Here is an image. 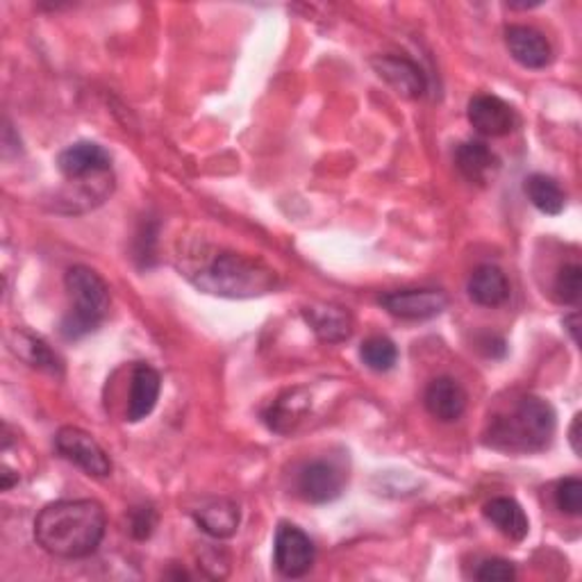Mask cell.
I'll return each mask as SVG.
<instances>
[{
  "label": "cell",
  "mask_w": 582,
  "mask_h": 582,
  "mask_svg": "<svg viewBox=\"0 0 582 582\" xmlns=\"http://www.w3.org/2000/svg\"><path fill=\"white\" fill-rule=\"evenodd\" d=\"M505 46L512 60L526 68H546L553 62L548 39L530 26H507Z\"/></svg>",
  "instance_id": "12"
},
{
  "label": "cell",
  "mask_w": 582,
  "mask_h": 582,
  "mask_svg": "<svg viewBox=\"0 0 582 582\" xmlns=\"http://www.w3.org/2000/svg\"><path fill=\"white\" fill-rule=\"evenodd\" d=\"M107 517L99 501H55L35 519L37 544L62 560H82L94 555L105 538Z\"/></svg>",
  "instance_id": "1"
},
{
  "label": "cell",
  "mask_w": 582,
  "mask_h": 582,
  "mask_svg": "<svg viewBox=\"0 0 582 582\" xmlns=\"http://www.w3.org/2000/svg\"><path fill=\"white\" fill-rule=\"evenodd\" d=\"M14 471L10 469V467H3V474H0V476H3V489H5V492H8V489L14 484V482H18V476H12Z\"/></svg>",
  "instance_id": "31"
},
{
  "label": "cell",
  "mask_w": 582,
  "mask_h": 582,
  "mask_svg": "<svg viewBox=\"0 0 582 582\" xmlns=\"http://www.w3.org/2000/svg\"><path fill=\"white\" fill-rule=\"evenodd\" d=\"M376 74L403 99H422L426 94L428 80L418 64L401 55H378L374 57Z\"/></svg>",
  "instance_id": "11"
},
{
  "label": "cell",
  "mask_w": 582,
  "mask_h": 582,
  "mask_svg": "<svg viewBox=\"0 0 582 582\" xmlns=\"http://www.w3.org/2000/svg\"><path fill=\"white\" fill-rule=\"evenodd\" d=\"M155 526H157V512L151 505L132 509L130 532H132L134 540H148L153 534V530H155Z\"/></svg>",
  "instance_id": "27"
},
{
  "label": "cell",
  "mask_w": 582,
  "mask_h": 582,
  "mask_svg": "<svg viewBox=\"0 0 582 582\" xmlns=\"http://www.w3.org/2000/svg\"><path fill=\"white\" fill-rule=\"evenodd\" d=\"M64 287L72 296L74 306L60 323V335L68 341H76L96 333L107 319L112 306L109 287L101 273L82 264L72 267L64 275Z\"/></svg>",
  "instance_id": "4"
},
{
  "label": "cell",
  "mask_w": 582,
  "mask_h": 582,
  "mask_svg": "<svg viewBox=\"0 0 582 582\" xmlns=\"http://www.w3.org/2000/svg\"><path fill=\"white\" fill-rule=\"evenodd\" d=\"M557 414L540 396H521L507 412L496 414L484 432V444L501 453L530 455L553 444Z\"/></svg>",
  "instance_id": "3"
},
{
  "label": "cell",
  "mask_w": 582,
  "mask_h": 582,
  "mask_svg": "<svg viewBox=\"0 0 582 582\" xmlns=\"http://www.w3.org/2000/svg\"><path fill=\"white\" fill-rule=\"evenodd\" d=\"M380 306L396 319L428 321L449 308V296L439 289H399L380 296Z\"/></svg>",
  "instance_id": "8"
},
{
  "label": "cell",
  "mask_w": 582,
  "mask_h": 582,
  "mask_svg": "<svg viewBox=\"0 0 582 582\" xmlns=\"http://www.w3.org/2000/svg\"><path fill=\"white\" fill-rule=\"evenodd\" d=\"M457 171L478 187H487L501 171L499 155L484 142H467L455 151Z\"/></svg>",
  "instance_id": "15"
},
{
  "label": "cell",
  "mask_w": 582,
  "mask_h": 582,
  "mask_svg": "<svg viewBox=\"0 0 582 582\" xmlns=\"http://www.w3.org/2000/svg\"><path fill=\"white\" fill-rule=\"evenodd\" d=\"M469 124L482 137H505L517 128V114L509 103L499 96L480 94L469 101Z\"/></svg>",
  "instance_id": "10"
},
{
  "label": "cell",
  "mask_w": 582,
  "mask_h": 582,
  "mask_svg": "<svg viewBox=\"0 0 582 582\" xmlns=\"http://www.w3.org/2000/svg\"><path fill=\"white\" fill-rule=\"evenodd\" d=\"M308 408L310 399L306 396V389L287 391L264 412V424L275 432H289L296 428V424L302 422Z\"/></svg>",
  "instance_id": "20"
},
{
  "label": "cell",
  "mask_w": 582,
  "mask_h": 582,
  "mask_svg": "<svg viewBox=\"0 0 582 582\" xmlns=\"http://www.w3.org/2000/svg\"><path fill=\"white\" fill-rule=\"evenodd\" d=\"M184 271L190 283L201 292L221 298H255L277 287V273L271 267L232 250L201 255V264H192Z\"/></svg>",
  "instance_id": "2"
},
{
  "label": "cell",
  "mask_w": 582,
  "mask_h": 582,
  "mask_svg": "<svg viewBox=\"0 0 582 582\" xmlns=\"http://www.w3.org/2000/svg\"><path fill=\"white\" fill-rule=\"evenodd\" d=\"M57 169L66 180L74 182L107 178L112 171V155L96 142H76L57 155Z\"/></svg>",
  "instance_id": "9"
},
{
  "label": "cell",
  "mask_w": 582,
  "mask_h": 582,
  "mask_svg": "<svg viewBox=\"0 0 582 582\" xmlns=\"http://www.w3.org/2000/svg\"><path fill=\"white\" fill-rule=\"evenodd\" d=\"M582 289V269L580 264H565L555 275L553 283V296L562 306H575L580 300Z\"/></svg>",
  "instance_id": "24"
},
{
  "label": "cell",
  "mask_w": 582,
  "mask_h": 582,
  "mask_svg": "<svg viewBox=\"0 0 582 582\" xmlns=\"http://www.w3.org/2000/svg\"><path fill=\"white\" fill-rule=\"evenodd\" d=\"M578 323H580L578 312H573V314H569V316L565 319V328L569 331V335H571L573 344H578Z\"/></svg>",
  "instance_id": "30"
},
{
  "label": "cell",
  "mask_w": 582,
  "mask_h": 582,
  "mask_svg": "<svg viewBox=\"0 0 582 582\" xmlns=\"http://www.w3.org/2000/svg\"><path fill=\"white\" fill-rule=\"evenodd\" d=\"M569 441H571V449L575 455L582 453V447H580V414L573 416V424L569 428Z\"/></svg>",
  "instance_id": "29"
},
{
  "label": "cell",
  "mask_w": 582,
  "mask_h": 582,
  "mask_svg": "<svg viewBox=\"0 0 582 582\" xmlns=\"http://www.w3.org/2000/svg\"><path fill=\"white\" fill-rule=\"evenodd\" d=\"M555 505L562 515L580 517L582 512V480L580 478H565L555 487Z\"/></svg>",
  "instance_id": "25"
},
{
  "label": "cell",
  "mask_w": 582,
  "mask_h": 582,
  "mask_svg": "<svg viewBox=\"0 0 582 582\" xmlns=\"http://www.w3.org/2000/svg\"><path fill=\"white\" fill-rule=\"evenodd\" d=\"M424 403H426L428 414L437 418V422L453 424L457 422V418H462L464 412H467L469 399H467V391H464V387L455 378L441 376L428 385L424 393Z\"/></svg>",
  "instance_id": "13"
},
{
  "label": "cell",
  "mask_w": 582,
  "mask_h": 582,
  "mask_svg": "<svg viewBox=\"0 0 582 582\" xmlns=\"http://www.w3.org/2000/svg\"><path fill=\"white\" fill-rule=\"evenodd\" d=\"M10 348L30 366L46 371V374H51V376H62V371H64L62 360L51 351L49 344L41 341L39 337L28 335V333H14L10 339Z\"/></svg>",
  "instance_id": "21"
},
{
  "label": "cell",
  "mask_w": 582,
  "mask_h": 582,
  "mask_svg": "<svg viewBox=\"0 0 582 582\" xmlns=\"http://www.w3.org/2000/svg\"><path fill=\"white\" fill-rule=\"evenodd\" d=\"M474 578L482 582H512L517 578V569L503 557H492V560H482L478 565Z\"/></svg>",
  "instance_id": "26"
},
{
  "label": "cell",
  "mask_w": 582,
  "mask_h": 582,
  "mask_svg": "<svg viewBox=\"0 0 582 582\" xmlns=\"http://www.w3.org/2000/svg\"><path fill=\"white\" fill-rule=\"evenodd\" d=\"M294 487L296 494L306 503H333L344 494L346 474L333 460H312L298 469Z\"/></svg>",
  "instance_id": "5"
},
{
  "label": "cell",
  "mask_w": 582,
  "mask_h": 582,
  "mask_svg": "<svg viewBox=\"0 0 582 582\" xmlns=\"http://www.w3.org/2000/svg\"><path fill=\"white\" fill-rule=\"evenodd\" d=\"M137 244H139V248H137V258L139 260H142V267H148L151 264V260L155 258V225H151V223H146V228H144V232H142V235H139V240H137Z\"/></svg>",
  "instance_id": "28"
},
{
  "label": "cell",
  "mask_w": 582,
  "mask_h": 582,
  "mask_svg": "<svg viewBox=\"0 0 582 582\" xmlns=\"http://www.w3.org/2000/svg\"><path fill=\"white\" fill-rule=\"evenodd\" d=\"M302 316L321 341L339 344L353 335V316L339 306H310Z\"/></svg>",
  "instance_id": "18"
},
{
  "label": "cell",
  "mask_w": 582,
  "mask_h": 582,
  "mask_svg": "<svg viewBox=\"0 0 582 582\" xmlns=\"http://www.w3.org/2000/svg\"><path fill=\"white\" fill-rule=\"evenodd\" d=\"M316 560V548L312 540L294 523H281L275 532L273 562L285 578H302L310 573Z\"/></svg>",
  "instance_id": "7"
},
{
  "label": "cell",
  "mask_w": 582,
  "mask_h": 582,
  "mask_svg": "<svg viewBox=\"0 0 582 582\" xmlns=\"http://www.w3.org/2000/svg\"><path fill=\"white\" fill-rule=\"evenodd\" d=\"M526 196L528 201L540 209L542 215H548V217H557L565 212L567 207V194L562 192L560 184H557L555 178L551 176H544V173H534L530 178H526Z\"/></svg>",
  "instance_id": "22"
},
{
  "label": "cell",
  "mask_w": 582,
  "mask_h": 582,
  "mask_svg": "<svg viewBox=\"0 0 582 582\" xmlns=\"http://www.w3.org/2000/svg\"><path fill=\"white\" fill-rule=\"evenodd\" d=\"M55 449L62 457L74 462L87 476L107 478L112 474V462L99 441L82 428L64 426L55 435Z\"/></svg>",
  "instance_id": "6"
},
{
  "label": "cell",
  "mask_w": 582,
  "mask_h": 582,
  "mask_svg": "<svg viewBox=\"0 0 582 582\" xmlns=\"http://www.w3.org/2000/svg\"><path fill=\"white\" fill-rule=\"evenodd\" d=\"M482 512H484L487 521L492 523L509 542H523L528 538L530 521L526 517L523 507L515 499L496 496V499L484 503Z\"/></svg>",
  "instance_id": "17"
},
{
  "label": "cell",
  "mask_w": 582,
  "mask_h": 582,
  "mask_svg": "<svg viewBox=\"0 0 582 582\" xmlns=\"http://www.w3.org/2000/svg\"><path fill=\"white\" fill-rule=\"evenodd\" d=\"M467 294L476 306L499 308L509 298V281L503 269L494 264H482L471 273L467 283Z\"/></svg>",
  "instance_id": "19"
},
{
  "label": "cell",
  "mask_w": 582,
  "mask_h": 582,
  "mask_svg": "<svg viewBox=\"0 0 582 582\" xmlns=\"http://www.w3.org/2000/svg\"><path fill=\"white\" fill-rule=\"evenodd\" d=\"M198 528L212 540H228L237 532L242 512L240 505L230 499H215L194 512Z\"/></svg>",
  "instance_id": "16"
},
{
  "label": "cell",
  "mask_w": 582,
  "mask_h": 582,
  "mask_svg": "<svg viewBox=\"0 0 582 582\" xmlns=\"http://www.w3.org/2000/svg\"><path fill=\"white\" fill-rule=\"evenodd\" d=\"M161 391V378L151 364L139 362L132 368L130 376V396H128V408H126V418L130 424H139L155 410L159 401Z\"/></svg>",
  "instance_id": "14"
},
{
  "label": "cell",
  "mask_w": 582,
  "mask_h": 582,
  "mask_svg": "<svg viewBox=\"0 0 582 582\" xmlns=\"http://www.w3.org/2000/svg\"><path fill=\"white\" fill-rule=\"evenodd\" d=\"M360 358L362 362L376 371V374H387L399 362V348L389 339V337H368L362 348H360Z\"/></svg>",
  "instance_id": "23"
}]
</instances>
